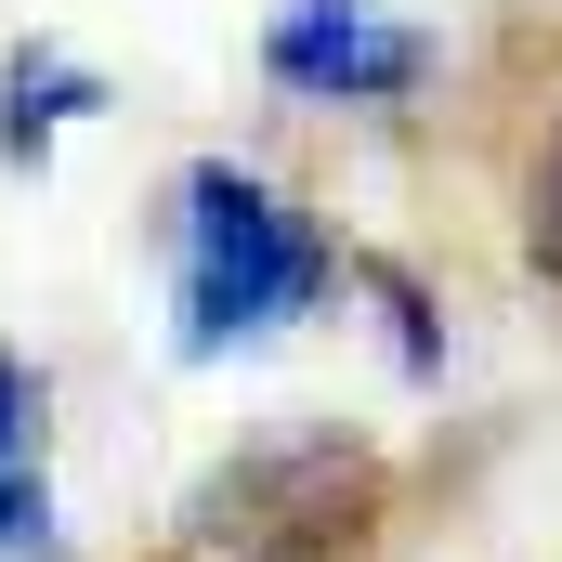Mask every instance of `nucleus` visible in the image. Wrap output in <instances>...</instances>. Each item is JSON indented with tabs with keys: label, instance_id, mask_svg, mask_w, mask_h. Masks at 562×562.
I'll use <instances>...</instances> for the list:
<instances>
[{
	"label": "nucleus",
	"instance_id": "nucleus-1",
	"mask_svg": "<svg viewBox=\"0 0 562 562\" xmlns=\"http://www.w3.org/2000/svg\"><path fill=\"white\" fill-rule=\"evenodd\" d=\"M340 276H353L340 236H327L288 183L236 170V157H196V170L170 183V314H183V353L276 340V327H301Z\"/></svg>",
	"mask_w": 562,
	"mask_h": 562
},
{
	"label": "nucleus",
	"instance_id": "nucleus-2",
	"mask_svg": "<svg viewBox=\"0 0 562 562\" xmlns=\"http://www.w3.org/2000/svg\"><path fill=\"white\" fill-rule=\"evenodd\" d=\"M380 510H393L380 445H353V431H276V445H249V458H223L196 484L183 537L223 550V562H353Z\"/></svg>",
	"mask_w": 562,
	"mask_h": 562
},
{
	"label": "nucleus",
	"instance_id": "nucleus-3",
	"mask_svg": "<svg viewBox=\"0 0 562 562\" xmlns=\"http://www.w3.org/2000/svg\"><path fill=\"white\" fill-rule=\"evenodd\" d=\"M262 79L288 105H406L431 79V26H406L393 0H276Z\"/></svg>",
	"mask_w": 562,
	"mask_h": 562
},
{
	"label": "nucleus",
	"instance_id": "nucleus-4",
	"mask_svg": "<svg viewBox=\"0 0 562 562\" xmlns=\"http://www.w3.org/2000/svg\"><path fill=\"white\" fill-rule=\"evenodd\" d=\"M0 562H53V380L0 340Z\"/></svg>",
	"mask_w": 562,
	"mask_h": 562
},
{
	"label": "nucleus",
	"instance_id": "nucleus-5",
	"mask_svg": "<svg viewBox=\"0 0 562 562\" xmlns=\"http://www.w3.org/2000/svg\"><path fill=\"white\" fill-rule=\"evenodd\" d=\"M66 119H92V79H79L53 40H40V53H13V66H0V170H40Z\"/></svg>",
	"mask_w": 562,
	"mask_h": 562
},
{
	"label": "nucleus",
	"instance_id": "nucleus-6",
	"mask_svg": "<svg viewBox=\"0 0 562 562\" xmlns=\"http://www.w3.org/2000/svg\"><path fill=\"white\" fill-rule=\"evenodd\" d=\"M524 249L562 288V105H550V132H537V157H524Z\"/></svg>",
	"mask_w": 562,
	"mask_h": 562
}]
</instances>
